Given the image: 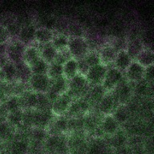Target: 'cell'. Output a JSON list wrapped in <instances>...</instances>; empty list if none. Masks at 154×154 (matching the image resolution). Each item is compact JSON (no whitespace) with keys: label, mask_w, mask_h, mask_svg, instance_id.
<instances>
[{"label":"cell","mask_w":154,"mask_h":154,"mask_svg":"<svg viewBox=\"0 0 154 154\" xmlns=\"http://www.w3.org/2000/svg\"><path fill=\"white\" fill-rule=\"evenodd\" d=\"M91 86L87 81L85 77L77 75L73 79L68 81V91L67 93L72 96L73 100L84 98L87 96Z\"/></svg>","instance_id":"1"},{"label":"cell","mask_w":154,"mask_h":154,"mask_svg":"<svg viewBox=\"0 0 154 154\" xmlns=\"http://www.w3.org/2000/svg\"><path fill=\"white\" fill-rule=\"evenodd\" d=\"M67 50L71 57L79 60L84 59L87 53L90 51V48L88 42L84 37H69Z\"/></svg>","instance_id":"2"},{"label":"cell","mask_w":154,"mask_h":154,"mask_svg":"<svg viewBox=\"0 0 154 154\" xmlns=\"http://www.w3.org/2000/svg\"><path fill=\"white\" fill-rule=\"evenodd\" d=\"M124 79H125L124 73L112 66L107 70L105 77L102 83V86L106 91V92H111V91H114L116 88Z\"/></svg>","instance_id":"3"},{"label":"cell","mask_w":154,"mask_h":154,"mask_svg":"<svg viewBox=\"0 0 154 154\" xmlns=\"http://www.w3.org/2000/svg\"><path fill=\"white\" fill-rule=\"evenodd\" d=\"M112 93L117 100L118 104H128L132 99L133 85L125 79L112 91Z\"/></svg>","instance_id":"4"},{"label":"cell","mask_w":154,"mask_h":154,"mask_svg":"<svg viewBox=\"0 0 154 154\" xmlns=\"http://www.w3.org/2000/svg\"><path fill=\"white\" fill-rule=\"evenodd\" d=\"M26 47V46L25 44H23L17 38L10 40L9 43L7 44L6 56L7 60L11 61L14 63H17L22 61Z\"/></svg>","instance_id":"5"},{"label":"cell","mask_w":154,"mask_h":154,"mask_svg":"<svg viewBox=\"0 0 154 154\" xmlns=\"http://www.w3.org/2000/svg\"><path fill=\"white\" fill-rule=\"evenodd\" d=\"M72 101H73V99L67 92L57 97L51 103V112L52 113V115L56 116L57 117L64 116L69 109Z\"/></svg>","instance_id":"6"},{"label":"cell","mask_w":154,"mask_h":154,"mask_svg":"<svg viewBox=\"0 0 154 154\" xmlns=\"http://www.w3.org/2000/svg\"><path fill=\"white\" fill-rule=\"evenodd\" d=\"M27 84L30 90L35 93L47 94L51 86V80L47 75H32Z\"/></svg>","instance_id":"7"},{"label":"cell","mask_w":154,"mask_h":154,"mask_svg":"<svg viewBox=\"0 0 154 154\" xmlns=\"http://www.w3.org/2000/svg\"><path fill=\"white\" fill-rule=\"evenodd\" d=\"M90 109V103L84 98L78 99L72 101L66 115L70 118H84Z\"/></svg>","instance_id":"8"},{"label":"cell","mask_w":154,"mask_h":154,"mask_svg":"<svg viewBox=\"0 0 154 154\" xmlns=\"http://www.w3.org/2000/svg\"><path fill=\"white\" fill-rule=\"evenodd\" d=\"M67 91H68V81L63 77H60L59 79L51 81L50 88L47 93V96L52 103L57 97L67 93Z\"/></svg>","instance_id":"9"},{"label":"cell","mask_w":154,"mask_h":154,"mask_svg":"<svg viewBox=\"0 0 154 154\" xmlns=\"http://www.w3.org/2000/svg\"><path fill=\"white\" fill-rule=\"evenodd\" d=\"M144 67L133 60L124 73L125 79L131 84H137L144 79Z\"/></svg>","instance_id":"10"},{"label":"cell","mask_w":154,"mask_h":154,"mask_svg":"<svg viewBox=\"0 0 154 154\" xmlns=\"http://www.w3.org/2000/svg\"><path fill=\"white\" fill-rule=\"evenodd\" d=\"M107 70H108V67H104L101 64L90 67L88 74L85 76L87 81L88 82L89 85L92 87L102 84L104 77H105Z\"/></svg>","instance_id":"11"},{"label":"cell","mask_w":154,"mask_h":154,"mask_svg":"<svg viewBox=\"0 0 154 154\" xmlns=\"http://www.w3.org/2000/svg\"><path fill=\"white\" fill-rule=\"evenodd\" d=\"M118 103L112 91L111 92H106L103 96L100 103H98L99 111L100 112L103 116L112 115L113 111L117 107Z\"/></svg>","instance_id":"12"},{"label":"cell","mask_w":154,"mask_h":154,"mask_svg":"<svg viewBox=\"0 0 154 154\" xmlns=\"http://www.w3.org/2000/svg\"><path fill=\"white\" fill-rule=\"evenodd\" d=\"M98 52L100 63L106 67H108L109 66L112 67V65L114 63L117 51L112 44H104L101 47Z\"/></svg>","instance_id":"13"},{"label":"cell","mask_w":154,"mask_h":154,"mask_svg":"<svg viewBox=\"0 0 154 154\" xmlns=\"http://www.w3.org/2000/svg\"><path fill=\"white\" fill-rule=\"evenodd\" d=\"M67 120L64 116H60L52 120L48 124V132L51 136H60L67 131Z\"/></svg>","instance_id":"14"},{"label":"cell","mask_w":154,"mask_h":154,"mask_svg":"<svg viewBox=\"0 0 154 154\" xmlns=\"http://www.w3.org/2000/svg\"><path fill=\"white\" fill-rule=\"evenodd\" d=\"M120 129V125L112 115L103 116L100 122V130L103 134L112 137Z\"/></svg>","instance_id":"15"},{"label":"cell","mask_w":154,"mask_h":154,"mask_svg":"<svg viewBox=\"0 0 154 154\" xmlns=\"http://www.w3.org/2000/svg\"><path fill=\"white\" fill-rule=\"evenodd\" d=\"M132 112L130 111L128 104H118L113 111L112 116L119 125H125L129 122L132 116Z\"/></svg>","instance_id":"16"},{"label":"cell","mask_w":154,"mask_h":154,"mask_svg":"<svg viewBox=\"0 0 154 154\" xmlns=\"http://www.w3.org/2000/svg\"><path fill=\"white\" fill-rule=\"evenodd\" d=\"M36 27L33 24H24L21 26L17 39L25 44L26 46L31 45L33 41H35V32Z\"/></svg>","instance_id":"17"},{"label":"cell","mask_w":154,"mask_h":154,"mask_svg":"<svg viewBox=\"0 0 154 154\" xmlns=\"http://www.w3.org/2000/svg\"><path fill=\"white\" fill-rule=\"evenodd\" d=\"M0 74L3 82L11 84L17 79V71L15 63L7 60L2 67H0Z\"/></svg>","instance_id":"18"},{"label":"cell","mask_w":154,"mask_h":154,"mask_svg":"<svg viewBox=\"0 0 154 154\" xmlns=\"http://www.w3.org/2000/svg\"><path fill=\"white\" fill-rule=\"evenodd\" d=\"M132 61H133V60L128 55L127 51L125 49H123V50L119 51L116 53V56L115 61L113 63V67H116V69H118L123 73H125V72L127 70L128 67H129Z\"/></svg>","instance_id":"19"},{"label":"cell","mask_w":154,"mask_h":154,"mask_svg":"<svg viewBox=\"0 0 154 154\" xmlns=\"http://www.w3.org/2000/svg\"><path fill=\"white\" fill-rule=\"evenodd\" d=\"M41 59L39 48L35 45H28L26 47V49L24 51L23 55L22 61L26 63L27 66L31 67L33 64H35L38 60Z\"/></svg>","instance_id":"20"},{"label":"cell","mask_w":154,"mask_h":154,"mask_svg":"<svg viewBox=\"0 0 154 154\" xmlns=\"http://www.w3.org/2000/svg\"><path fill=\"white\" fill-rule=\"evenodd\" d=\"M55 34L48 27L40 26L35 29V41L39 45L43 46L48 43H51Z\"/></svg>","instance_id":"21"},{"label":"cell","mask_w":154,"mask_h":154,"mask_svg":"<svg viewBox=\"0 0 154 154\" xmlns=\"http://www.w3.org/2000/svg\"><path fill=\"white\" fill-rule=\"evenodd\" d=\"M145 48L144 43L142 42L141 38L137 37V38H129L127 42V45L125 50L127 51L128 55L131 56L132 60H134L135 58L137 57V55Z\"/></svg>","instance_id":"22"},{"label":"cell","mask_w":154,"mask_h":154,"mask_svg":"<svg viewBox=\"0 0 154 154\" xmlns=\"http://www.w3.org/2000/svg\"><path fill=\"white\" fill-rule=\"evenodd\" d=\"M134 60L144 68L152 66L154 64V51L149 48H144Z\"/></svg>","instance_id":"23"},{"label":"cell","mask_w":154,"mask_h":154,"mask_svg":"<svg viewBox=\"0 0 154 154\" xmlns=\"http://www.w3.org/2000/svg\"><path fill=\"white\" fill-rule=\"evenodd\" d=\"M68 144L74 154H84L88 152V146L85 143L84 138H82L79 135L73 136L70 139Z\"/></svg>","instance_id":"24"},{"label":"cell","mask_w":154,"mask_h":154,"mask_svg":"<svg viewBox=\"0 0 154 154\" xmlns=\"http://www.w3.org/2000/svg\"><path fill=\"white\" fill-rule=\"evenodd\" d=\"M78 75V61L73 58L63 65V77L69 81Z\"/></svg>","instance_id":"25"},{"label":"cell","mask_w":154,"mask_h":154,"mask_svg":"<svg viewBox=\"0 0 154 154\" xmlns=\"http://www.w3.org/2000/svg\"><path fill=\"white\" fill-rule=\"evenodd\" d=\"M39 52L41 59L50 65L55 61L58 51L51 43L41 46V48H39Z\"/></svg>","instance_id":"26"},{"label":"cell","mask_w":154,"mask_h":154,"mask_svg":"<svg viewBox=\"0 0 154 154\" xmlns=\"http://www.w3.org/2000/svg\"><path fill=\"white\" fill-rule=\"evenodd\" d=\"M128 142V135L125 130L119 129L117 132L111 137V144L116 149H120L123 147L127 146Z\"/></svg>","instance_id":"27"},{"label":"cell","mask_w":154,"mask_h":154,"mask_svg":"<svg viewBox=\"0 0 154 154\" xmlns=\"http://www.w3.org/2000/svg\"><path fill=\"white\" fill-rule=\"evenodd\" d=\"M17 71V79L20 82H27L32 75L31 67L24 63L23 61L15 63Z\"/></svg>","instance_id":"28"},{"label":"cell","mask_w":154,"mask_h":154,"mask_svg":"<svg viewBox=\"0 0 154 154\" xmlns=\"http://www.w3.org/2000/svg\"><path fill=\"white\" fill-rule=\"evenodd\" d=\"M68 42H69V37L66 34L59 32L58 34H55L51 41V44L57 51H62L67 49Z\"/></svg>","instance_id":"29"},{"label":"cell","mask_w":154,"mask_h":154,"mask_svg":"<svg viewBox=\"0 0 154 154\" xmlns=\"http://www.w3.org/2000/svg\"><path fill=\"white\" fill-rule=\"evenodd\" d=\"M105 94L106 91L102 86V84L92 86L91 88H90V90H89L88 93L89 96L88 101L89 103L91 102V103L98 104Z\"/></svg>","instance_id":"30"},{"label":"cell","mask_w":154,"mask_h":154,"mask_svg":"<svg viewBox=\"0 0 154 154\" xmlns=\"http://www.w3.org/2000/svg\"><path fill=\"white\" fill-rule=\"evenodd\" d=\"M107 151V147L103 140H96L91 142L88 148V154H104Z\"/></svg>","instance_id":"31"},{"label":"cell","mask_w":154,"mask_h":154,"mask_svg":"<svg viewBox=\"0 0 154 154\" xmlns=\"http://www.w3.org/2000/svg\"><path fill=\"white\" fill-rule=\"evenodd\" d=\"M4 108L8 113L22 109L19 96H10L9 98H7L5 101Z\"/></svg>","instance_id":"32"},{"label":"cell","mask_w":154,"mask_h":154,"mask_svg":"<svg viewBox=\"0 0 154 154\" xmlns=\"http://www.w3.org/2000/svg\"><path fill=\"white\" fill-rule=\"evenodd\" d=\"M47 75L50 79L51 81L63 77V65L52 63L51 64L49 65Z\"/></svg>","instance_id":"33"},{"label":"cell","mask_w":154,"mask_h":154,"mask_svg":"<svg viewBox=\"0 0 154 154\" xmlns=\"http://www.w3.org/2000/svg\"><path fill=\"white\" fill-rule=\"evenodd\" d=\"M49 68V64L42 59L38 60L37 62L31 67L32 75H47Z\"/></svg>","instance_id":"34"},{"label":"cell","mask_w":154,"mask_h":154,"mask_svg":"<svg viewBox=\"0 0 154 154\" xmlns=\"http://www.w3.org/2000/svg\"><path fill=\"white\" fill-rule=\"evenodd\" d=\"M23 110L19 109L18 111L8 113L7 121L10 123L12 126H17L21 125L23 122Z\"/></svg>","instance_id":"35"},{"label":"cell","mask_w":154,"mask_h":154,"mask_svg":"<svg viewBox=\"0 0 154 154\" xmlns=\"http://www.w3.org/2000/svg\"><path fill=\"white\" fill-rule=\"evenodd\" d=\"M84 60L89 67H94L96 65L100 64V57H99V52L96 50H90L87 55L84 56Z\"/></svg>","instance_id":"36"},{"label":"cell","mask_w":154,"mask_h":154,"mask_svg":"<svg viewBox=\"0 0 154 154\" xmlns=\"http://www.w3.org/2000/svg\"><path fill=\"white\" fill-rule=\"evenodd\" d=\"M67 31L70 35V38L72 37H84V30L82 26L77 23H70L67 24Z\"/></svg>","instance_id":"37"},{"label":"cell","mask_w":154,"mask_h":154,"mask_svg":"<svg viewBox=\"0 0 154 154\" xmlns=\"http://www.w3.org/2000/svg\"><path fill=\"white\" fill-rule=\"evenodd\" d=\"M26 150H27V144L24 140H19L12 144V154H25Z\"/></svg>","instance_id":"38"},{"label":"cell","mask_w":154,"mask_h":154,"mask_svg":"<svg viewBox=\"0 0 154 154\" xmlns=\"http://www.w3.org/2000/svg\"><path fill=\"white\" fill-rule=\"evenodd\" d=\"M12 126L10 123L2 121L0 123V138L2 139H8L12 136Z\"/></svg>","instance_id":"39"},{"label":"cell","mask_w":154,"mask_h":154,"mask_svg":"<svg viewBox=\"0 0 154 154\" xmlns=\"http://www.w3.org/2000/svg\"><path fill=\"white\" fill-rule=\"evenodd\" d=\"M71 58H72L71 55H70L69 51H68L67 49L65 51H58L54 63H58V64L63 65Z\"/></svg>","instance_id":"40"},{"label":"cell","mask_w":154,"mask_h":154,"mask_svg":"<svg viewBox=\"0 0 154 154\" xmlns=\"http://www.w3.org/2000/svg\"><path fill=\"white\" fill-rule=\"evenodd\" d=\"M10 39L11 35L7 28L0 24V44H7Z\"/></svg>","instance_id":"41"},{"label":"cell","mask_w":154,"mask_h":154,"mask_svg":"<svg viewBox=\"0 0 154 154\" xmlns=\"http://www.w3.org/2000/svg\"><path fill=\"white\" fill-rule=\"evenodd\" d=\"M31 136L36 141H41L46 137V130L40 128H33Z\"/></svg>","instance_id":"42"},{"label":"cell","mask_w":154,"mask_h":154,"mask_svg":"<svg viewBox=\"0 0 154 154\" xmlns=\"http://www.w3.org/2000/svg\"><path fill=\"white\" fill-rule=\"evenodd\" d=\"M77 61H78V75L85 77L90 69V67L87 64L84 59L77 60Z\"/></svg>","instance_id":"43"},{"label":"cell","mask_w":154,"mask_h":154,"mask_svg":"<svg viewBox=\"0 0 154 154\" xmlns=\"http://www.w3.org/2000/svg\"><path fill=\"white\" fill-rule=\"evenodd\" d=\"M144 79L148 83L154 82V64L148 67H145Z\"/></svg>","instance_id":"44"},{"label":"cell","mask_w":154,"mask_h":154,"mask_svg":"<svg viewBox=\"0 0 154 154\" xmlns=\"http://www.w3.org/2000/svg\"><path fill=\"white\" fill-rule=\"evenodd\" d=\"M144 143L143 144H137L132 146H129L132 150V154H146L144 149Z\"/></svg>","instance_id":"45"},{"label":"cell","mask_w":154,"mask_h":154,"mask_svg":"<svg viewBox=\"0 0 154 154\" xmlns=\"http://www.w3.org/2000/svg\"><path fill=\"white\" fill-rule=\"evenodd\" d=\"M114 154H132V150H131V148L127 145V146L116 149Z\"/></svg>","instance_id":"46"},{"label":"cell","mask_w":154,"mask_h":154,"mask_svg":"<svg viewBox=\"0 0 154 154\" xmlns=\"http://www.w3.org/2000/svg\"><path fill=\"white\" fill-rule=\"evenodd\" d=\"M7 44H0V55H6Z\"/></svg>","instance_id":"47"},{"label":"cell","mask_w":154,"mask_h":154,"mask_svg":"<svg viewBox=\"0 0 154 154\" xmlns=\"http://www.w3.org/2000/svg\"><path fill=\"white\" fill-rule=\"evenodd\" d=\"M6 57H7L6 55H0V67L8 60Z\"/></svg>","instance_id":"48"},{"label":"cell","mask_w":154,"mask_h":154,"mask_svg":"<svg viewBox=\"0 0 154 154\" xmlns=\"http://www.w3.org/2000/svg\"><path fill=\"white\" fill-rule=\"evenodd\" d=\"M150 48L151 50H152V51H154V43H153V44H152V45L151 47H150V48Z\"/></svg>","instance_id":"49"},{"label":"cell","mask_w":154,"mask_h":154,"mask_svg":"<svg viewBox=\"0 0 154 154\" xmlns=\"http://www.w3.org/2000/svg\"><path fill=\"white\" fill-rule=\"evenodd\" d=\"M2 82V76H1V74H0V84Z\"/></svg>","instance_id":"50"},{"label":"cell","mask_w":154,"mask_h":154,"mask_svg":"<svg viewBox=\"0 0 154 154\" xmlns=\"http://www.w3.org/2000/svg\"><path fill=\"white\" fill-rule=\"evenodd\" d=\"M153 100H154V97H153Z\"/></svg>","instance_id":"51"}]
</instances>
